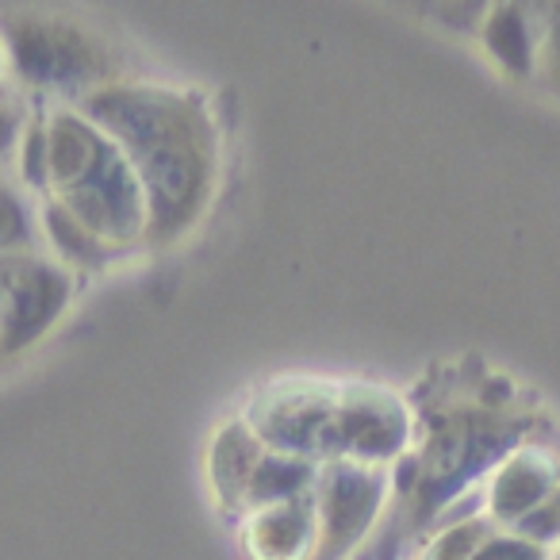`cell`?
<instances>
[{
	"instance_id": "6da1fadb",
	"label": "cell",
	"mask_w": 560,
	"mask_h": 560,
	"mask_svg": "<svg viewBox=\"0 0 560 560\" xmlns=\"http://www.w3.org/2000/svg\"><path fill=\"white\" fill-rule=\"evenodd\" d=\"M119 147L147 196V249L177 246L200 226L219 188L223 142L196 89L119 78L78 104Z\"/></svg>"
},
{
	"instance_id": "7a4b0ae2",
	"label": "cell",
	"mask_w": 560,
	"mask_h": 560,
	"mask_svg": "<svg viewBox=\"0 0 560 560\" xmlns=\"http://www.w3.org/2000/svg\"><path fill=\"white\" fill-rule=\"evenodd\" d=\"M47 127L43 200L70 211L85 231L119 254L147 249V196L119 147L78 108L39 104Z\"/></svg>"
},
{
	"instance_id": "3957f363",
	"label": "cell",
	"mask_w": 560,
	"mask_h": 560,
	"mask_svg": "<svg viewBox=\"0 0 560 560\" xmlns=\"http://www.w3.org/2000/svg\"><path fill=\"white\" fill-rule=\"evenodd\" d=\"M9 50L12 89L35 96V104H81L96 89L119 81V62L96 32L70 16L20 12L0 20Z\"/></svg>"
},
{
	"instance_id": "277c9868",
	"label": "cell",
	"mask_w": 560,
	"mask_h": 560,
	"mask_svg": "<svg viewBox=\"0 0 560 560\" xmlns=\"http://www.w3.org/2000/svg\"><path fill=\"white\" fill-rule=\"evenodd\" d=\"M529 419L503 411H450L430 427L411 457V511L415 522H434L445 506L457 503L468 488L483 483L491 468L526 445Z\"/></svg>"
},
{
	"instance_id": "5b68a950",
	"label": "cell",
	"mask_w": 560,
	"mask_h": 560,
	"mask_svg": "<svg viewBox=\"0 0 560 560\" xmlns=\"http://www.w3.org/2000/svg\"><path fill=\"white\" fill-rule=\"evenodd\" d=\"M346 384V381H342ZM342 384L338 381H272L242 411L246 427L269 450L330 465L338 460V422H342Z\"/></svg>"
},
{
	"instance_id": "8992f818",
	"label": "cell",
	"mask_w": 560,
	"mask_h": 560,
	"mask_svg": "<svg viewBox=\"0 0 560 560\" xmlns=\"http://www.w3.org/2000/svg\"><path fill=\"white\" fill-rule=\"evenodd\" d=\"M78 277L47 249L0 257V358H20L66 319Z\"/></svg>"
},
{
	"instance_id": "52a82bcc",
	"label": "cell",
	"mask_w": 560,
	"mask_h": 560,
	"mask_svg": "<svg viewBox=\"0 0 560 560\" xmlns=\"http://www.w3.org/2000/svg\"><path fill=\"white\" fill-rule=\"evenodd\" d=\"M315 557L312 560H350L369 541L392 499V468L330 460L319 465L315 480Z\"/></svg>"
},
{
	"instance_id": "ba28073f",
	"label": "cell",
	"mask_w": 560,
	"mask_h": 560,
	"mask_svg": "<svg viewBox=\"0 0 560 560\" xmlns=\"http://www.w3.org/2000/svg\"><path fill=\"white\" fill-rule=\"evenodd\" d=\"M415 434L411 407L384 384H342V422H338V460L392 468L407 457Z\"/></svg>"
},
{
	"instance_id": "9c48e42d",
	"label": "cell",
	"mask_w": 560,
	"mask_h": 560,
	"mask_svg": "<svg viewBox=\"0 0 560 560\" xmlns=\"http://www.w3.org/2000/svg\"><path fill=\"white\" fill-rule=\"evenodd\" d=\"M560 491V457L549 445H518L483 480V518L499 529H511L529 511Z\"/></svg>"
},
{
	"instance_id": "30bf717a",
	"label": "cell",
	"mask_w": 560,
	"mask_h": 560,
	"mask_svg": "<svg viewBox=\"0 0 560 560\" xmlns=\"http://www.w3.org/2000/svg\"><path fill=\"white\" fill-rule=\"evenodd\" d=\"M476 39L499 73L511 81H534L541 55V4H488Z\"/></svg>"
},
{
	"instance_id": "8fae6325",
	"label": "cell",
	"mask_w": 560,
	"mask_h": 560,
	"mask_svg": "<svg viewBox=\"0 0 560 560\" xmlns=\"http://www.w3.org/2000/svg\"><path fill=\"white\" fill-rule=\"evenodd\" d=\"M315 499H292L249 511L242 518V541L249 560H312L315 557Z\"/></svg>"
},
{
	"instance_id": "7c38bea8",
	"label": "cell",
	"mask_w": 560,
	"mask_h": 560,
	"mask_svg": "<svg viewBox=\"0 0 560 560\" xmlns=\"http://www.w3.org/2000/svg\"><path fill=\"white\" fill-rule=\"evenodd\" d=\"M265 453V442L246 427V419H231L208 445V483L215 491V503L226 514H238L246 506V488L257 460Z\"/></svg>"
},
{
	"instance_id": "4fadbf2b",
	"label": "cell",
	"mask_w": 560,
	"mask_h": 560,
	"mask_svg": "<svg viewBox=\"0 0 560 560\" xmlns=\"http://www.w3.org/2000/svg\"><path fill=\"white\" fill-rule=\"evenodd\" d=\"M39 242L62 269L73 272V277H81V272H101L124 257L119 249H112L108 242L96 238L93 231H85L70 211H62L50 200H39Z\"/></svg>"
},
{
	"instance_id": "5bb4252c",
	"label": "cell",
	"mask_w": 560,
	"mask_h": 560,
	"mask_svg": "<svg viewBox=\"0 0 560 560\" xmlns=\"http://www.w3.org/2000/svg\"><path fill=\"white\" fill-rule=\"evenodd\" d=\"M315 480H319V465H315V460L292 457V453H277V450L265 445L261 460H257L254 476H249L242 518H246L249 511H261V506L292 503V499L312 495Z\"/></svg>"
},
{
	"instance_id": "9a60e30c",
	"label": "cell",
	"mask_w": 560,
	"mask_h": 560,
	"mask_svg": "<svg viewBox=\"0 0 560 560\" xmlns=\"http://www.w3.org/2000/svg\"><path fill=\"white\" fill-rule=\"evenodd\" d=\"M43 249L39 200L24 192L16 173H0V257Z\"/></svg>"
},
{
	"instance_id": "2e32d148",
	"label": "cell",
	"mask_w": 560,
	"mask_h": 560,
	"mask_svg": "<svg viewBox=\"0 0 560 560\" xmlns=\"http://www.w3.org/2000/svg\"><path fill=\"white\" fill-rule=\"evenodd\" d=\"M491 529H499V526L483 518V511L465 514V518H460V514H453L450 526H445L442 534L430 537L422 560H468L483 541H488Z\"/></svg>"
},
{
	"instance_id": "e0dca14e",
	"label": "cell",
	"mask_w": 560,
	"mask_h": 560,
	"mask_svg": "<svg viewBox=\"0 0 560 560\" xmlns=\"http://www.w3.org/2000/svg\"><path fill=\"white\" fill-rule=\"evenodd\" d=\"M511 534L526 537L529 545H537V549L557 557L560 552V491L552 499H545L537 511H529L518 526H511Z\"/></svg>"
},
{
	"instance_id": "ac0fdd59",
	"label": "cell",
	"mask_w": 560,
	"mask_h": 560,
	"mask_svg": "<svg viewBox=\"0 0 560 560\" xmlns=\"http://www.w3.org/2000/svg\"><path fill=\"white\" fill-rule=\"evenodd\" d=\"M560 96V4H541V55H537V78Z\"/></svg>"
},
{
	"instance_id": "d6986e66",
	"label": "cell",
	"mask_w": 560,
	"mask_h": 560,
	"mask_svg": "<svg viewBox=\"0 0 560 560\" xmlns=\"http://www.w3.org/2000/svg\"><path fill=\"white\" fill-rule=\"evenodd\" d=\"M468 560H557V557L529 545L526 537L511 534V529H491V537Z\"/></svg>"
},
{
	"instance_id": "ffe728a7",
	"label": "cell",
	"mask_w": 560,
	"mask_h": 560,
	"mask_svg": "<svg viewBox=\"0 0 560 560\" xmlns=\"http://www.w3.org/2000/svg\"><path fill=\"white\" fill-rule=\"evenodd\" d=\"M27 112L32 108L24 101H12L0 108V173H4L9 162H16V147H20V135H24Z\"/></svg>"
},
{
	"instance_id": "44dd1931",
	"label": "cell",
	"mask_w": 560,
	"mask_h": 560,
	"mask_svg": "<svg viewBox=\"0 0 560 560\" xmlns=\"http://www.w3.org/2000/svg\"><path fill=\"white\" fill-rule=\"evenodd\" d=\"M0 81H4V85H12V81H9V50H4V39H0Z\"/></svg>"
},
{
	"instance_id": "7402d4cb",
	"label": "cell",
	"mask_w": 560,
	"mask_h": 560,
	"mask_svg": "<svg viewBox=\"0 0 560 560\" xmlns=\"http://www.w3.org/2000/svg\"><path fill=\"white\" fill-rule=\"evenodd\" d=\"M12 101H20V93L12 85H4V81H0V108H4V104H12Z\"/></svg>"
}]
</instances>
